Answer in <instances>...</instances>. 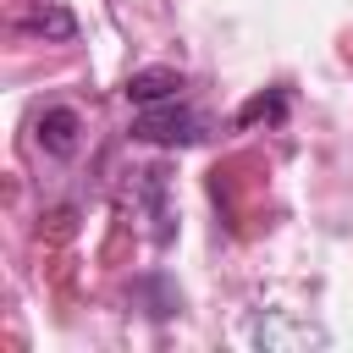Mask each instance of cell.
<instances>
[{
    "label": "cell",
    "mask_w": 353,
    "mask_h": 353,
    "mask_svg": "<svg viewBox=\"0 0 353 353\" xmlns=\"http://www.w3.org/2000/svg\"><path fill=\"white\" fill-rule=\"evenodd\" d=\"M204 132H210V121L176 99L138 105V121H132V138H143V143H199Z\"/></svg>",
    "instance_id": "obj_1"
},
{
    "label": "cell",
    "mask_w": 353,
    "mask_h": 353,
    "mask_svg": "<svg viewBox=\"0 0 353 353\" xmlns=\"http://www.w3.org/2000/svg\"><path fill=\"white\" fill-rule=\"evenodd\" d=\"M39 138H44V149H50V154L72 160V154H77V110L50 105V110L39 116Z\"/></svg>",
    "instance_id": "obj_2"
},
{
    "label": "cell",
    "mask_w": 353,
    "mask_h": 353,
    "mask_svg": "<svg viewBox=\"0 0 353 353\" xmlns=\"http://www.w3.org/2000/svg\"><path fill=\"white\" fill-rule=\"evenodd\" d=\"M22 28L28 33H50V39H72V11L61 6V0H33L28 11H22Z\"/></svg>",
    "instance_id": "obj_3"
},
{
    "label": "cell",
    "mask_w": 353,
    "mask_h": 353,
    "mask_svg": "<svg viewBox=\"0 0 353 353\" xmlns=\"http://www.w3.org/2000/svg\"><path fill=\"white\" fill-rule=\"evenodd\" d=\"M176 94H182L176 72H138V77H127V99L132 105H160V99H176Z\"/></svg>",
    "instance_id": "obj_4"
},
{
    "label": "cell",
    "mask_w": 353,
    "mask_h": 353,
    "mask_svg": "<svg viewBox=\"0 0 353 353\" xmlns=\"http://www.w3.org/2000/svg\"><path fill=\"white\" fill-rule=\"evenodd\" d=\"M259 116H281V94H270V99H265V94H259V99H248V105H243V116H237V121H243V127H254V121H259Z\"/></svg>",
    "instance_id": "obj_5"
}]
</instances>
